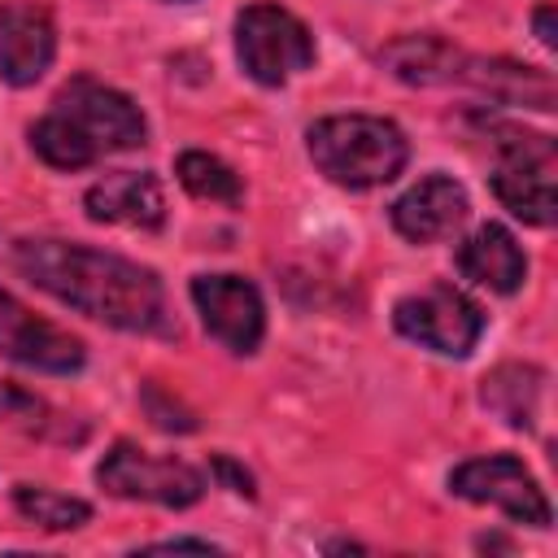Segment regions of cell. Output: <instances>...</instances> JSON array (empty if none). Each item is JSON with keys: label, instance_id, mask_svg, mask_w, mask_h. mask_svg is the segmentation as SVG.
<instances>
[{"label": "cell", "instance_id": "obj_1", "mask_svg": "<svg viewBox=\"0 0 558 558\" xmlns=\"http://www.w3.org/2000/svg\"><path fill=\"white\" fill-rule=\"evenodd\" d=\"M4 257L35 288L96 323L118 331H161L166 323L161 279L131 257L70 240H13Z\"/></svg>", "mask_w": 558, "mask_h": 558}, {"label": "cell", "instance_id": "obj_3", "mask_svg": "<svg viewBox=\"0 0 558 558\" xmlns=\"http://www.w3.org/2000/svg\"><path fill=\"white\" fill-rule=\"evenodd\" d=\"M314 166L340 183V187H379L392 183L405 161H410V144L401 135L397 122L388 118H371V113H336L310 126L305 135Z\"/></svg>", "mask_w": 558, "mask_h": 558}, {"label": "cell", "instance_id": "obj_17", "mask_svg": "<svg viewBox=\"0 0 558 558\" xmlns=\"http://www.w3.org/2000/svg\"><path fill=\"white\" fill-rule=\"evenodd\" d=\"M379 61L388 65V74H397L401 83L414 87H445L458 74L462 48H453L440 35H401L392 44L379 48Z\"/></svg>", "mask_w": 558, "mask_h": 558}, {"label": "cell", "instance_id": "obj_21", "mask_svg": "<svg viewBox=\"0 0 558 558\" xmlns=\"http://www.w3.org/2000/svg\"><path fill=\"white\" fill-rule=\"evenodd\" d=\"M35 414H44V401L35 392L0 379V418H35Z\"/></svg>", "mask_w": 558, "mask_h": 558}, {"label": "cell", "instance_id": "obj_2", "mask_svg": "<svg viewBox=\"0 0 558 558\" xmlns=\"http://www.w3.org/2000/svg\"><path fill=\"white\" fill-rule=\"evenodd\" d=\"M144 131V113L131 96L96 78H74L57 92L52 109L31 126V148L57 170H83L105 153L140 148Z\"/></svg>", "mask_w": 558, "mask_h": 558}, {"label": "cell", "instance_id": "obj_23", "mask_svg": "<svg viewBox=\"0 0 558 558\" xmlns=\"http://www.w3.org/2000/svg\"><path fill=\"white\" fill-rule=\"evenodd\" d=\"M554 17H558V9H554V4H541V9L532 13V26H536V39H541V44H545L549 52L558 48V31H554Z\"/></svg>", "mask_w": 558, "mask_h": 558}, {"label": "cell", "instance_id": "obj_22", "mask_svg": "<svg viewBox=\"0 0 558 558\" xmlns=\"http://www.w3.org/2000/svg\"><path fill=\"white\" fill-rule=\"evenodd\" d=\"M209 466H214V475L231 488V493H240V497H257V488H253V475L235 462V458H227V453H214L209 458Z\"/></svg>", "mask_w": 558, "mask_h": 558}, {"label": "cell", "instance_id": "obj_8", "mask_svg": "<svg viewBox=\"0 0 558 558\" xmlns=\"http://www.w3.org/2000/svg\"><path fill=\"white\" fill-rule=\"evenodd\" d=\"M449 493H458L466 501H480V506H497L514 523L549 527V501H545L541 484L510 453H488V458H471V462L453 466L449 471Z\"/></svg>", "mask_w": 558, "mask_h": 558}, {"label": "cell", "instance_id": "obj_19", "mask_svg": "<svg viewBox=\"0 0 558 558\" xmlns=\"http://www.w3.org/2000/svg\"><path fill=\"white\" fill-rule=\"evenodd\" d=\"M174 174H179V183L196 196V201H218V205H235L240 201V174L222 161V157H214V153H183L179 161H174Z\"/></svg>", "mask_w": 558, "mask_h": 558}, {"label": "cell", "instance_id": "obj_18", "mask_svg": "<svg viewBox=\"0 0 558 558\" xmlns=\"http://www.w3.org/2000/svg\"><path fill=\"white\" fill-rule=\"evenodd\" d=\"M13 506H17L22 519H31L48 532H74L92 519V506L83 497H65V493H52V488H39V484H17Z\"/></svg>", "mask_w": 558, "mask_h": 558}, {"label": "cell", "instance_id": "obj_20", "mask_svg": "<svg viewBox=\"0 0 558 558\" xmlns=\"http://www.w3.org/2000/svg\"><path fill=\"white\" fill-rule=\"evenodd\" d=\"M144 410L161 432H196L192 410H183L174 397H166L157 384H144Z\"/></svg>", "mask_w": 558, "mask_h": 558}, {"label": "cell", "instance_id": "obj_9", "mask_svg": "<svg viewBox=\"0 0 558 558\" xmlns=\"http://www.w3.org/2000/svg\"><path fill=\"white\" fill-rule=\"evenodd\" d=\"M192 301L201 310L205 331L231 349V353H253L266 331V305L262 292L240 279V275H196L192 279Z\"/></svg>", "mask_w": 558, "mask_h": 558}, {"label": "cell", "instance_id": "obj_14", "mask_svg": "<svg viewBox=\"0 0 558 558\" xmlns=\"http://www.w3.org/2000/svg\"><path fill=\"white\" fill-rule=\"evenodd\" d=\"M453 83L458 87H475L480 96H488L497 105H523V109H541V113L554 109V78L545 70H536V65L462 52Z\"/></svg>", "mask_w": 558, "mask_h": 558}, {"label": "cell", "instance_id": "obj_6", "mask_svg": "<svg viewBox=\"0 0 558 558\" xmlns=\"http://www.w3.org/2000/svg\"><path fill=\"white\" fill-rule=\"evenodd\" d=\"M392 327L440 357H466L484 331V314L466 292L449 283H432L392 305Z\"/></svg>", "mask_w": 558, "mask_h": 558}, {"label": "cell", "instance_id": "obj_13", "mask_svg": "<svg viewBox=\"0 0 558 558\" xmlns=\"http://www.w3.org/2000/svg\"><path fill=\"white\" fill-rule=\"evenodd\" d=\"M83 209H87L92 222H118V227H140V231H157L166 222L161 183L144 170L105 174L100 183L87 187Z\"/></svg>", "mask_w": 558, "mask_h": 558}, {"label": "cell", "instance_id": "obj_12", "mask_svg": "<svg viewBox=\"0 0 558 558\" xmlns=\"http://www.w3.org/2000/svg\"><path fill=\"white\" fill-rule=\"evenodd\" d=\"M466 192L458 179L449 174H427L418 179L397 205H392V227L410 240V244H436L445 235H453L466 222Z\"/></svg>", "mask_w": 558, "mask_h": 558}, {"label": "cell", "instance_id": "obj_4", "mask_svg": "<svg viewBox=\"0 0 558 558\" xmlns=\"http://www.w3.org/2000/svg\"><path fill=\"white\" fill-rule=\"evenodd\" d=\"M235 57L253 83L279 87L314 65V35L279 4H248L235 17Z\"/></svg>", "mask_w": 558, "mask_h": 558}, {"label": "cell", "instance_id": "obj_5", "mask_svg": "<svg viewBox=\"0 0 558 558\" xmlns=\"http://www.w3.org/2000/svg\"><path fill=\"white\" fill-rule=\"evenodd\" d=\"M497 170H493V192L497 201L532 222V227H549L554 222V170H558V148L549 135L536 131H497Z\"/></svg>", "mask_w": 558, "mask_h": 558}, {"label": "cell", "instance_id": "obj_7", "mask_svg": "<svg viewBox=\"0 0 558 558\" xmlns=\"http://www.w3.org/2000/svg\"><path fill=\"white\" fill-rule=\"evenodd\" d=\"M96 480H100V488L113 493V497H126V501H157V506H170V510L196 506L201 493H205V480H201L196 466L174 462V458H148V453L135 449L131 440H118V445L100 458Z\"/></svg>", "mask_w": 558, "mask_h": 558}, {"label": "cell", "instance_id": "obj_16", "mask_svg": "<svg viewBox=\"0 0 558 558\" xmlns=\"http://www.w3.org/2000/svg\"><path fill=\"white\" fill-rule=\"evenodd\" d=\"M541 392H545V371L532 362H506L484 375L480 401L514 432H532L541 414Z\"/></svg>", "mask_w": 558, "mask_h": 558}, {"label": "cell", "instance_id": "obj_10", "mask_svg": "<svg viewBox=\"0 0 558 558\" xmlns=\"http://www.w3.org/2000/svg\"><path fill=\"white\" fill-rule=\"evenodd\" d=\"M0 353L31 371H48V375H70L87 362V349L78 336L31 314L9 288H0Z\"/></svg>", "mask_w": 558, "mask_h": 558}, {"label": "cell", "instance_id": "obj_15", "mask_svg": "<svg viewBox=\"0 0 558 558\" xmlns=\"http://www.w3.org/2000/svg\"><path fill=\"white\" fill-rule=\"evenodd\" d=\"M458 270H462L466 279H475V283H484V288H493V292L506 296V292H514V288L523 283L527 257H523L519 240H514L506 227L484 222V227H475V231L462 240V248H458Z\"/></svg>", "mask_w": 558, "mask_h": 558}, {"label": "cell", "instance_id": "obj_11", "mask_svg": "<svg viewBox=\"0 0 558 558\" xmlns=\"http://www.w3.org/2000/svg\"><path fill=\"white\" fill-rule=\"evenodd\" d=\"M57 52V31L52 13L31 0H13L0 9V74L13 87H31L44 78Z\"/></svg>", "mask_w": 558, "mask_h": 558}, {"label": "cell", "instance_id": "obj_24", "mask_svg": "<svg viewBox=\"0 0 558 558\" xmlns=\"http://www.w3.org/2000/svg\"><path fill=\"white\" fill-rule=\"evenodd\" d=\"M144 549H201V554H214L218 545H209V541H187V536H174V541H157V545H144Z\"/></svg>", "mask_w": 558, "mask_h": 558}]
</instances>
